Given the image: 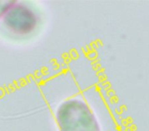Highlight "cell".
Here are the masks:
<instances>
[{
    "label": "cell",
    "instance_id": "1",
    "mask_svg": "<svg viewBox=\"0 0 149 131\" xmlns=\"http://www.w3.org/2000/svg\"><path fill=\"white\" fill-rule=\"evenodd\" d=\"M59 131H101L89 104L79 98H68L58 106L55 113Z\"/></svg>",
    "mask_w": 149,
    "mask_h": 131
},
{
    "label": "cell",
    "instance_id": "2",
    "mask_svg": "<svg viewBox=\"0 0 149 131\" xmlns=\"http://www.w3.org/2000/svg\"><path fill=\"white\" fill-rule=\"evenodd\" d=\"M5 28L17 36H27L38 26V15L26 2L13 1L2 18Z\"/></svg>",
    "mask_w": 149,
    "mask_h": 131
},
{
    "label": "cell",
    "instance_id": "3",
    "mask_svg": "<svg viewBox=\"0 0 149 131\" xmlns=\"http://www.w3.org/2000/svg\"><path fill=\"white\" fill-rule=\"evenodd\" d=\"M13 1H0V19H2L5 11L10 6Z\"/></svg>",
    "mask_w": 149,
    "mask_h": 131
}]
</instances>
